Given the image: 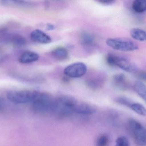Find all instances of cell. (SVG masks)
Returning <instances> with one entry per match:
<instances>
[{
	"instance_id": "ba28073f",
	"label": "cell",
	"mask_w": 146,
	"mask_h": 146,
	"mask_svg": "<svg viewBox=\"0 0 146 146\" xmlns=\"http://www.w3.org/2000/svg\"><path fill=\"white\" fill-rule=\"evenodd\" d=\"M104 75L101 73H96L89 76L86 81V85L94 91L100 90L103 87L105 82Z\"/></svg>"
},
{
	"instance_id": "3957f363",
	"label": "cell",
	"mask_w": 146,
	"mask_h": 146,
	"mask_svg": "<svg viewBox=\"0 0 146 146\" xmlns=\"http://www.w3.org/2000/svg\"><path fill=\"white\" fill-rule=\"evenodd\" d=\"M106 60L107 64L111 67H117L126 72L132 73H137L139 72V68L137 65L125 57L109 53L106 55Z\"/></svg>"
},
{
	"instance_id": "ffe728a7",
	"label": "cell",
	"mask_w": 146,
	"mask_h": 146,
	"mask_svg": "<svg viewBox=\"0 0 146 146\" xmlns=\"http://www.w3.org/2000/svg\"><path fill=\"white\" fill-rule=\"evenodd\" d=\"M109 138L107 135H101L98 137L95 142L96 146H108L109 143Z\"/></svg>"
},
{
	"instance_id": "9a60e30c",
	"label": "cell",
	"mask_w": 146,
	"mask_h": 146,
	"mask_svg": "<svg viewBox=\"0 0 146 146\" xmlns=\"http://www.w3.org/2000/svg\"><path fill=\"white\" fill-rule=\"evenodd\" d=\"M9 43L15 47H23L27 43L25 38L19 34H12L9 39Z\"/></svg>"
},
{
	"instance_id": "44dd1931",
	"label": "cell",
	"mask_w": 146,
	"mask_h": 146,
	"mask_svg": "<svg viewBox=\"0 0 146 146\" xmlns=\"http://www.w3.org/2000/svg\"><path fill=\"white\" fill-rule=\"evenodd\" d=\"M2 4L7 6H21L28 5L27 2L21 1H0Z\"/></svg>"
},
{
	"instance_id": "277c9868",
	"label": "cell",
	"mask_w": 146,
	"mask_h": 146,
	"mask_svg": "<svg viewBox=\"0 0 146 146\" xmlns=\"http://www.w3.org/2000/svg\"><path fill=\"white\" fill-rule=\"evenodd\" d=\"M38 91L33 90L12 91L7 94L8 99L16 104L31 103L36 99Z\"/></svg>"
},
{
	"instance_id": "9c48e42d",
	"label": "cell",
	"mask_w": 146,
	"mask_h": 146,
	"mask_svg": "<svg viewBox=\"0 0 146 146\" xmlns=\"http://www.w3.org/2000/svg\"><path fill=\"white\" fill-rule=\"evenodd\" d=\"M112 81L114 86L118 90L126 91L130 88V82L123 74H117L114 75Z\"/></svg>"
},
{
	"instance_id": "7a4b0ae2",
	"label": "cell",
	"mask_w": 146,
	"mask_h": 146,
	"mask_svg": "<svg viewBox=\"0 0 146 146\" xmlns=\"http://www.w3.org/2000/svg\"><path fill=\"white\" fill-rule=\"evenodd\" d=\"M54 98L49 93L38 92L35 100L31 103V109L35 114L39 115L51 114Z\"/></svg>"
},
{
	"instance_id": "cb8c5ba5",
	"label": "cell",
	"mask_w": 146,
	"mask_h": 146,
	"mask_svg": "<svg viewBox=\"0 0 146 146\" xmlns=\"http://www.w3.org/2000/svg\"><path fill=\"white\" fill-rule=\"evenodd\" d=\"M115 146H129V142L127 138L124 136L119 137L116 141Z\"/></svg>"
},
{
	"instance_id": "5b68a950",
	"label": "cell",
	"mask_w": 146,
	"mask_h": 146,
	"mask_svg": "<svg viewBox=\"0 0 146 146\" xmlns=\"http://www.w3.org/2000/svg\"><path fill=\"white\" fill-rule=\"evenodd\" d=\"M127 128L137 145L139 146L146 145V129L144 126L133 119L127 121Z\"/></svg>"
},
{
	"instance_id": "2e32d148",
	"label": "cell",
	"mask_w": 146,
	"mask_h": 146,
	"mask_svg": "<svg viewBox=\"0 0 146 146\" xmlns=\"http://www.w3.org/2000/svg\"><path fill=\"white\" fill-rule=\"evenodd\" d=\"M131 37L135 40L139 41H146V32L139 28H134L130 31Z\"/></svg>"
},
{
	"instance_id": "30bf717a",
	"label": "cell",
	"mask_w": 146,
	"mask_h": 146,
	"mask_svg": "<svg viewBox=\"0 0 146 146\" xmlns=\"http://www.w3.org/2000/svg\"><path fill=\"white\" fill-rule=\"evenodd\" d=\"M30 37L33 42L41 44H47L52 41L51 37L49 35L39 29L33 31Z\"/></svg>"
},
{
	"instance_id": "7c38bea8",
	"label": "cell",
	"mask_w": 146,
	"mask_h": 146,
	"mask_svg": "<svg viewBox=\"0 0 146 146\" xmlns=\"http://www.w3.org/2000/svg\"><path fill=\"white\" fill-rule=\"evenodd\" d=\"M95 112V109L93 106L85 103L79 102L76 111V115L88 116L92 115Z\"/></svg>"
},
{
	"instance_id": "8fae6325",
	"label": "cell",
	"mask_w": 146,
	"mask_h": 146,
	"mask_svg": "<svg viewBox=\"0 0 146 146\" xmlns=\"http://www.w3.org/2000/svg\"><path fill=\"white\" fill-rule=\"evenodd\" d=\"M39 58V55L36 52L27 51L21 55L19 57V61L20 63L27 64L36 61Z\"/></svg>"
},
{
	"instance_id": "e0dca14e",
	"label": "cell",
	"mask_w": 146,
	"mask_h": 146,
	"mask_svg": "<svg viewBox=\"0 0 146 146\" xmlns=\"http://www.w3.org/2000/svg\"><path fill=\"white\" fill-rule=\"evenodd\" d=\"M134 89L136 93L146 102V85L143 82L138 81L134 85Z\"/></svg>"
},
{
	"instance_id": "52a82bcc",
	"label": "cell",
	"mask_w": 146,
	"mask_h": 146,
	"mask_svg": "<svg viewBox=\"0 0 146 146\" xmlns=\"http://www.w3.org/2000/svg\"><path fill=\"white\" fill-rule=\"evenodd\" d=\"M87 67L82 62L75 63L67 66L64 70L65 75L72 78H79L84 76L86 73Z\"/></svg>"
},
{
	"instance_id": "d4e9b609",
	"label": "cell",
	"mask_w": 146,
	"mask_h": 146,
	"mask_svg": "<svg viewBox=\"0 0 146 146\" xmlns=\"http://www.w3.org/2000/svg\"><path fill=\"white\" fill-rule=\"evenodd\" d=\"M98 1L105 5H111L115 2L114 0H98Z\"/></svg>"
},
{
	"instance_id": "4fadbf2b",
	"label": "cell",
	"mask_w": 146,
	"mask_h": 146,
	"mask_svg": "<svg viewBox=\"0 0 146 146\" xmlns=\"http://www.w3.org/2000/svg\"><path fill=\"white\" fill-rule=\"evenodd\" d=\"M95 37L93 34L88 32H83L80 36V42L85 47H91L94 44Z\"/></svg>"
},
{
	"instance_id": "d6986e66",
	"label": "cell",
	"mask_w": 146,
	"mask_h": 146,
	"mask_svg": "<svg viewBox=\"0 0 146 146\" xmlns=\"http://www.w3.org/2000/svg\"><path fill=\"white\" fill-rule=\"evenodd\" d=\"M130 109L138 115L146 116V109L141 104L133 103L130 106Z\"/></svg>"
},
{
	"instance_id": "4316f807",
	"label": "cell",
	"mask_w": 146,
	"mask_h": 146,
	"mask_svg": "<svg viewBox=\"0 0 146 146\" xmlns=\"http://www.w3.org/2000/svg\"><path fill=\"white\" fill-rule=\"evenodd\" d=\"M47 29L48 30H53L54 29L55 26L54 25H52V24H49L47 25Z\"/></svg>"
},
{
	"instance_id": "7402d4cb",
	"label": "cell",
	"mask_w": 146,
	"mask_h": 146,
	"mask_svg": "<svg viewBox=\"0 0 146 146\" xmlns=\"http://www.w3.org/2000/svg\"><path fill=\"white\" fill-rule=\"evenodd\" d=\"M12 34L8 32L5 28H0V42L9 43V39Z\"/></svg>"
},
{
	"instance_id": "603a6c76",
	"label": "cell",
	"mask_w": 146,
	"mask_h": 146,
	"mask_svg": "<svg viewBox=\"0 0 146 146\" xmlns=\"http://www.w3.org/2000/svg\"><path fill=\"white\" fill-rule=\"evenodd\" d=\"M115 101L117 103L127 106L129 108H130V106L133 103L129 99L124 97H118L115 99Z\"/></svg>"
},
{
	"instance_id": "5bb4252c",
	"label": "cell",
	"mask_w": 146,
	"mask_h": 146,
	"mask_svg": "<svg viewBox=\"0 0 146 146\" xmlns=\"http://www.w3.org/2000/svg\"><path fill=\"white\" fill-rule=\"evenodd\" d=\"M51 54L54 58L60 61H65L69 56L68 50L62 47H57L54 49L51 52Z\"/></svg>"
},
{
	"instance_id": "8992f818",
	"label": "cell",
	"mask_w": 146,
	"mask_h": 146,
	"mask_svg": "<svg viewBox=\"0 0 146 146\" xmlns=\"http://www.w3.org/2000/svg\"><path fill=\"white\" fill-rule=\"evenodd\" d=\"M106 44L114 49L119 51H132L139 49V46L133 40L125 38L108 39Z\"/></svg>"
},
{
	"instance_id": "ac0fdd59",
	"label": "cell",
	"mask_w": 146,
	"mask_h": 146,
	"mask_svg": "<svg viewBox=\"0 0 146 146\" xmlns=\"http://www.w3.org/2000/svg\"><path fill=\"white\" fill-rule=\"evenodd\" d=\"M132 8L136 13H142L146 11V0H135L132 4Z\"/></svg>"
},
{
	"instance_id": "6da1fadb",
	"label": "cell",
	"mask_w": 146,
	"mask_h": 146,
	"mask_svg": "<svg viewBox=\"0 0 146 146\" xmlns=\"http://www.w3.org/2000/svg\"><path fill=\"white\" fill-rule=\"evenodd\" d=\"M79 102L68 96H60L54 98V106L51 114L58 118L70 117L76 114Z\"/></svg>"
},
{
	"instance_id": "484cf974",
	"label": "cell",
	"mask_w": 146,
	"mask_h": 146,
	"mask_svg": "<svg viewBox=\"0 0 146 146\" xmlns=\"http://www.w3.org/2000/svg\"><path fill=\"white\" fill-rule=\"evenodd\" d=\"M137 73H138V76L139 79L146 81V71H141L138 72Z\"/></svg>"
}]
</instances>
